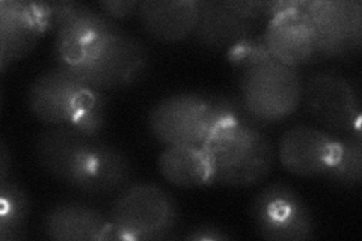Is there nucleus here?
I'll return each mask as SVG.
<instances>
[{"label": "nucleus", "mask_w": 362, "mask_h": 241, "mask_svg": "<svg viewBox=\"0 0 362 241\" xmlns=\"http://www.w3.org/2000/svg\"><path fill=\"white\" fill-rule=\"evenodd\" d=\"M56 65L100 93L134 85L150 65L148 47L95 6L49 2Z\"/></svg>", "instance_id": "1"}, {"label": "nucleus", "mask_w": 362, "mask_h": 241, "mask_svg": "<svg viewBox=\"0 0 362 241\" xmlns=\"http://www.w3.org/2000/svg\"><path fill=\"white\" fill-rule=\"evenodd\" d=\"M33 153L52 178L88 198L113 196L132 184L127 154L95 134L47 127L38 134Z\"/></svg>", "instance_id": "2"}, {"label": "nucleus", "mask_w": 362, "mask_h": 241, "mask_svg": "<svg viewBox=\"0 0 362 241\" xmlns=\"http://www.w3.org/2000/svg\"><path fill=\"white\" fill-rule=\"evenodd\" d=\"M231 52L240 66V105L259 125L287 119L302 105V82L298 68L272 56L263 40H247Z\"/></svg>", "instance_id": "3"}, {"label": "nucleus", "mask_w": 362, "mask_h": 241, "mask_svg": "<svg viewBox=\"0 0 362 241\" xmlns=\"http://www.w3.org/2000/svg\"><path fill=\"white\" fill-rule=\"evenodd\" d=\"M202 146L211 165L213 184L225 187L259 184L276 160L274 141L243 107L219 121Z\"/></svg>", "instance_id": "4"}, {"label": "nucleus", "mask_w": 362, "mask_h": 241, "mask_svg": "<svg viewBox=\"0 0 362 241\" xmlns=\"http://www.w3.org/2000/svg\"><path fill=\"white\" fill-rule=\"evenodd\" d=\"M231 114L234 106L228 95L175 93L156 102L146 124L154 139L165 146L204 145L219 121Z\"/></svg>", "instance_id": "5"}, {"label": "nucleus", "mask_w": 362, "mask_h": 241, "mask_svg": "<svg viewBox=\"0 0 362 241\" xmlns=\"http://www.w3.org/2000/svg\"><path fill=\"white\" fill-rule=\"evenodd\" d=\"M109 221L117 240H165L180 223V210L173 194L153 182L127 186L112 204Z\"/></svg>", "instance_id": "6"}, {"label": "nucleus", "mask_w": 362, "mask_h": 241, "mask_svg": "<svg viewBox=\"0 0 362 241\" xmlns=\"http://www.w3.org/2000/svg\"><path fill=\"white\" fill-rule=\"evenodd\" d=\"M103 98V93L58 65L40 73L28 89L30 113L47 127H73Z\"/></svg>", "instance_id": "7"}, {"label": "nucleus", "mask_w": 362, "mask_h": 241, "mask_svg": "<svg viewBox=\"0 0 362 241\" xmlns=\"http://www.w3.org/2000/svg\"><path fill=\"white\" fill-rule=\"evenodd\" d=\"M255 233L274 241H305L315 234L314 216L302 194L286 182H270L251 204Z\"/></svg>", "instance_id": "8"}, {"label": "nucleus", "mask_w": 362, "mask_h": 241, "mask_svg": "<svg viewBox=\"0 0 362 241\" xmlns=\"http://www.w3.org/2000/svg\"><path fill=\"white\" fill-rule=\"evenodd\" d=\"M302 102L323 130L335 136L361 134V97L349 78L317 71L302 82Z\"/></svg>", "instance_id": "9"}, {"label": "nucleus", "mask_w": 362, "mask_h": 241, "mask_svg": "<svg viewBox=\"0 0 362 241\" xmlns=\"http://www.w3.org/2000/svg\"><path fill=\"white\" fill-rule=\"evenodd\" d=\"M319 57L344 59L362 49V4L359 0L303 2Z\"/></svg>", "instance_id": "10"}, {"label": "nucleus", "mask_w": 362, "mask_h": 241, "mask_svg": "<svg viewBox=\"0 0 362 241\" xmlns=\"http://www.w3.org/2000/svg\"><path fill=\"white\" fill-rule=\"evenodd\" d=\"M52 28L49 4L0 2V65L2 70L26 57Z\"/></svg>", "instance_id": "11"}, {"label": "nucleus", "mask_w": 362, "mask_h": 241, "mask_svg": "<svg viewBox=\"0 0 362 241\" xmlns=\"http://www.w3.org/2000/svg\"><path fill=\"white\" fill-rule=\"evenodd\" d=\"M338 136L298 124L281 136L278 158L287 172L296 177H325L338 155Z\"/></svg>", "instance_id": "12"}, {"label": "nucleus", "mask_w": 362, "mask_h": 241, "mask_svg": "<svg viewBox=\"0 0 362 241\" xmlns=\"http://www.w3.org/2000/svg\"><path fill=\"white\" fill-rule=\"evenodd\" d=\"M302 6L303 2H276L275 14L269 18L262 37L267 52L293 68L319 57Z\"/></svg>", "instance_id": "13"}, {"label": "nucleus", "mask_w": 362, "mask_h": 241, "mask_svg": "<svg viewBox=\"0 0 362 241\" xmlns=\"http://www.w3.org/2000/svg\"><path fill=\"white\" fill-rule=\"evenodd\" d=\"M42 234L56 241L117 240L109 217L82 202H61L45 213Z\"/></svg>", "instance_id": "14"}, {"label": "nucleus", "mask_w": 362, "mask_h": 241, "mask_svg": "<svg viewBox=\"0 0 362 241\" xmlns=\"http://www.w3.org/2000/svg\"><path fill=\"white\" fill-rule=\"evenodd\" d=\"M257 26L235 13L226 0H199L198 23L192 37L204 49L233 50L251 40Z\"/></svg>", "instance_id": "15"}, {"label": "nucleus", "mask_w": 362, "mask_h": 241, "mask_svg": "<svg viewBox=\"0 0 362 241\" xmlns=\"http://www.w3.org/2000/svg\"><path fill=\"white\" fill-rule=\"evenodd\" d=\"M199 0H144L138 17L146 35L160 42H178L194 35Z\"/></svg>", "instance_id": "16"}, {"label": "nucleus", "mask_w": 362, "mask_h": 241, "mask_svg": "<svg viewBox=\"0 0 362 241\" xmlns=\"http://www.w3.org/2000/svg\"><path fill=\"white\" fill-rule=\"evenodd\" d=\"M160 175L175 187L198 189L213 184L209 155L202 145H169L157 158Z\"/></svg>", "instance_id": "17"}, {"label": "nucleus", "mask_w": 362, "mask_h": 241, "mask_svg": "<svg viewBox=\"0 0 362 241\" xmlns=\"http://www.w3.org/2000/svg\"><path fill=\"white\" fill-rule=\"evenodd\" d=\"M30 216L26 190L13 180L0 181V240H21Z\"/></svg>", "instance_id": "18"}, {"label": "nucleus", "mask_w": 362, "mask_h": 241, "mask_svg": "<svg viewBox=\"0 0 362 241\" xmlns=\"http://www.w3.org/2000/svg\"><path fill=\"white\" fill-rule=\"evenodd\" d=\"M338 143L335 163L325 177L339 187H359L362 181V134L338 136Z\"/></svg>", "instance_id": "19"}, {"label": "nucleus", "mask_w": 362, "mask_h": 241, "mask_svg": "<svg viewBox=\"0 0 362 241\" xmlns=\"http://www.w3.org/2000/svg\"><path fill=\"white\" fill-rule=\"evenodd\" d=\"M139 4L138 0H106V2H98L97 8L107 17L118 21L138 14Z\"/></svg>", "instance_id": "20"}, {"label": "nucleus", "mask_w": 362, "mask_h": 241, "mask_svg": "<svg viewBox=\"0 0 362 241\" xmlns=\"http://www.w3.org/2000/svg\"><path fill=\"white\" fill-rule=\"evenodd\" d=\"M185 238L194 240V241H219V240H230L231 235L218 226L201 225L197 228H192L190 233L185 235Z\"/></svg>", "instance_id": "21"}, {"label": "nucleus", "mask_w": 362, "mask_h": 241, "mask_svg": "<svg viewBox=\"0 0 362 241\" xmlns=\"http://www.w3.org/2000/svg\"><path fill=\"white\" fill-rule=\"evenodd\" d=\"M9 169H11V157L9 149L5 142L0 145V181H5L9 178Z\"/></svg>", "instance_id": "22"}]
</instances>
